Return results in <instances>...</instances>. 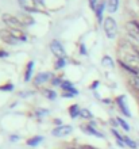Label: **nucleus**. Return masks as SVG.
<instances>
[{"instance_id":"bb28decb","label":"nucleus","mask_w":139,"mask_h":149,"mask_svg":"<svg viewBox=\"0 0 139 149\" xmlns=\"http://www.w3.org/2000/svg\"><path fill=\"white\" fill-rule=\"evenodd\" d=\"M53 84H54V86H61L62 84V81H61V79H54V80H53Z\"/></svg>"},{"instance_id":"423d86ee","label":"nucleus","mask_w":139,"mask_h":149,"mask_svg":"<svg viewBox=\"0 0 139 149\" xmlns=\"http://www.w3.org/2000/svg\"><path fill=\"white\" fill-rule=\"evenodd\" d=\"M0 39L6 43H10V45H15L19 41L12 36V33L10 30H0Z\"/></svg>"},{"instance_id":"412c9836","label":"nucleus","mask_w":139,"mask_h":149,"mask_svg":"<svg viewBox=\"0 0 139 149\" xmlns=\"http://www.w3.org/2000/svg\"><path fill=\"white\" fill-rule=\"evenodd\" d=\"M116 121H118V123H119V125L122 126L126 132H128V130H130V126H128V123L124 121V119H122V118H116Z\"/></svg>"},{"instance_id":"f3484780","label":"nucleus","mask_w":139,"mask_h":149,"mask_svg":"<svg viewBox=\"0 0 139 149\" xmlns=\"http://www.w3.org/2000/svg\"><path fill=\"white\" fill-rule=\"evenodd\" d=\"M69 113H70V117H72V118H76V117H78V115H80L81 110L78 109L77 104H73V106L69 109Z\"/></svg>"},{"instance_id":"b1692460","label":"nucleus","mask_w":139,"mask_h":149,"mask_svg":"<svg viewBox=\"0 0 139 149\" xmlns=\"http://www.w3.org/2000/svg\"><path fill=\"white\" fill-rule=\"evenodd\" d=\"M103 65H109V67H112L113 64H112V60L109 58V57H104V60H103Z\"/></svg>"},{"instance_id":"dca6fc26","label":"nucleus","mask_w":139,"mask_h":149,"mask_svg":"<svg viewBox=\"0 0 139 149\" xmlns=\"http://www.w3.org/2000/svg\"><path fill=\"white\" fill-rule=\"evenodd\" d=\"M130 84H131V86L139 92V76H138V74L131 76V79H130Z\"/></svg>"},{"instance_id":"f257e3e1","label":"nucleus","mask_w":139,"mask_h":149,"mask_svg":"<svg viewBox=\"0 0 139 149\" xmlns=\"http://www.w3.org/2000/svg\"><path fill=\"white\" fill-rule=\"evenodd\" d=\"M119 64L132 74L139 73V49L128 41L120 42Z\"/></svg>"},{"instance_id":"ddd939ff","label":"nucleus","mask_w":139,"mask_h":149,"mask_svg":"<svg viewBox=\"0 0 139 149\" xmlns=\"http://www.w3.org/2000/svg\"><path fill=\"white\" fill-rule=\"evenodd\" d=\"M119 7V0H108L107 1V10L109 12H115Z\"/></svg>"},{"instance_id":"473e14b6","label":"nucleus","mask_w":139,"mask_h":149,"mask_svg":"<svg viewBox=\"0 0 139 149\" xmlns=\"http://www.w3.org/2000/svg\"><path fill=\"white\" fill-rule=\"evenodd\" d=\"M86 149H96V148H93V146H86Z\"/></svg>"},{"instance_id":"c85d7f7f","label":"nucleus","mask_w":139,"mask_h":149,"mask_svg":"<svg viewBox=\"0 0 139 149\" xmlns=\"http://www.w3.org/2000/svg\"><path fill=\"white\" fill-rule=\"evenodd\" d=\"M8 53L7 52H4V50H0V57H7Z\"/></svg>"},{"instance_id":"4be33fe9","label":"nucleus","mask_w":139,"mask_h":149,"mask_svg":"<svg viewBox=\"0 0 139 149\" xmlns=\"http://www.w3.org/2000/svg\"><path fill=\"white\" fill-rule=\"evenodd\" d=\"M80 115H81L82 118H86V119H88V118H92V114H91V111L86 110V109H82L81 113H80Z\"/></svg>"},{"instance_id":"c756f323","label":"nucleus","mask_w":139,"mask_h":149,"mask_svg":"<svg viewBox=\"0 0 139 149\" xmlns=\"http://www.w3.org/2000/svg\"><path fill=\"white\" fill-rule=\"evenodd\" d=\"M54 123H55V125H58V126H62V125H61V119H55Z\"/></svg>"},{"instance_id":"393cba45","label":"nucleus","mask_w":139,"mask_h":149,"mask_svg":"<svg viewBox=\"0 0 139 149\" xmlns=\"http://www.w3.org/2000/svg\"><path fill=\"white\" fill-rule=\"evenodd\" d=\"M14 87L11 86V84H7V86H3V87H0V90L1 91H11Z\"/></svg>"},{"instance_id":"1a4fd4ad","label":"nucleus","mask_w":139,"mask_h":149,"mask_svg":"<svg viewBox=\"0 0 139 149\" xmlns=\"http://www.w3.org/2000/svg\"><path fill=\"white\" fill-rule=\"evenodd\" d=\"M81 129L84 130L85 133H88V134H92V136H95V137H99V138H104V134H101L100 132H97L93 126L91 125H85V126H81Z\"/></svg>"},{"instance_id":"0eeeda50","label":"nucleus","mask_w":139,"mask_h":149,"mask_svg":"<svg viewBox=\"0 0 139 149\" xmlns=\"http://www.w3.org/2000/svg\"><path fill=\"white\" fill-rule=\"evenodd\" d=\"M72 130H73V127L72 126H68V125H62V126H58V127H55L51 133H53V136H55V137H65V136H68V134L72 133Z\"/></svg>"},{"instance_id":"72a5a7b5","label":"nucleus","mask_w":139,"mask_h":149,"mask_svg":"<svg viewBox=\"0 0 139 149\" xmlns=\"http://www.w3.org/2000/svg\"><path fill=\"white\" fill-rule=\"evenodd\" d=\"M78 149H86V146H80Z\"/></svg>"},{"instance_id":"20e7f679","label":"nucleus","mask_w":139,"mask_h":149,"mask_svg":"<svg viewBox=\"0 0 139 149\" xmlns=\"http://www.w3.org/2000/svg\"><path fill=\"white\" fill-rule=\"evenodd\" d=\"M50 49H51V52H53V54H54L55 57H57V58H65V57H66L65 49H64V46H62L61 43L58 42L57 39L51 41V43H50Z\"/></svg>"},{"instance_id":"6ab92c4d","label":"nucleus","mask_w":139,"mask_h":149,"mask_svg":"<svg viewBox=\"0 0 139 149\" xmlns=\"http://www.w3.org/2000/svg\"><path fill=\"white\" fill-rule=\"evenodd\" d=\"M43 138L42 137H34V138H30L27 141V145H30V146H37L39 144V142L42 141Z\"/></svg>"},{"instance_id":"cd10ccee","label":"nucleus","mask_w":139,"mask_h":149,"mask_svg":"<svg viewBox=\"0 0 139 149\" xmlns=\"http://www.w3.org/2000/svg\"><path fill=\"white\" fill-rule=\"evenodd\" d=\"M89 4H91V7H92L93 10H96V4H97V0H91V1H89Z\"/></svg>"},{"instance_id":"2eb2a0df","label":"nucleus","mask_w":139,"mask_h":149,"mask_svg":"<svg viewBox=\"0 0 139 149\" xmlns=\"http://www.w3.org/2000/svg\"><path fill=\"white\" fill-rule=\"evenodd\" d=\"M33 67H34V63L33 61H30V63L27 64V69H26V74H24V80L26 81H28L31 79V73H33Z\"/></svg>"},{"instance_id":"f8f14e48","label":"nucleus","mask_w":139,"mask_h":149,"mask_svg":"<svg viewBox=\"0 0 139 149\" xmlns=\"http://www.w3.org/2000/svg\"><path fill=\"white\" fill-rule=\"evenodd\" d=\"M10 31L12 33V36L15 37L19 42H23V41H26V39H27L26 34H23V31H22V30H19V29H11Z\"/></svg>"},{"instance_id":"6e6552de","label":"nucleus","mask_w":139,"mask_h":149,"mask_svg":"<svg viewBox=\"0 0 139 149\" xmlns=\"http://www.w3.org/2000/svg\"><path fill=\"white\" fill-rule=\"evenodd\" d=\"M126 27H127L128 34L139 41V22H128Z\"/></svg>"},{"instance_id":"5701e85b","label":"nucleus","mask_w":139,"mask_h":149,"mask_svg":"<svg viewBox=\"0 0 139 149\" xmlns=\"http://www.w3.org/2000/svg\"><path fill=\"white\" fill-rule=\"evenodd\" d=\"M43 94L46 95L49 99H55V96H57V95H55V92H53L51 90H45V91H43Z\"/></svg>"},{"instance_id":"7c9ffc66","label":"nucleus","mask_w":139,"mask_h":149,"mask_svg":"<svg viewBox=\"0 0 139 149\" xmlns=\"http://www.w3.org/2000/svg\"><path fill=\"white\" fill-rule=\"evenodd\" d=\"M116 122H118V121H115V119H112V121H111V123H112V125H113V126H116V125H118Z\"/></svg>"},{"instance_id":"a211bd4d","label":"nucleus","mask_w":139,"mask_h":149,"mask_svg":"<svg viewBox=\"0 0 139 149\" xmlns=\"http://www.w3.org/2000/svg\"><path fill=\"white\" fill-rule=\"evenodd\" d=\"M19 20L22 22V24H23V26H28V24H33V22H34V19H33L31 16H28V15H22Z\"/></svg>"},{"instance_id":"2f4dec72","label":"nucleus","mask_w":139,"mask_h":149,"mask_svg":"<svg viewBox=\"0 0 139 149\" xmlns=\"http://www.w3.org/2000/svg\"><path fill=\"white\" fill-rule=\"evenodd\" d=\"M35 1H37L38 4H42V0H35Z\"/></svg>"},{"instance_id":"7ed1b4c3","label":"nucleus","mask_w":139,"mask_h":149,"mask_svg":"<svg viewBox=\"0 0 139 149\" xmlns=\"http://www.w3.org/2000/svg\"><path fill=\"white\" fill-rule=\"evenodd\" d=\"M3 22L7 26H10L11 29H22L23 27V24H22V22L19 20V18H16V16L14 15H10V14H4L3 15Z\"/></svg>"},{"instance_id":"39448f33","label":"nucleus","mask_w":139,"mask_h":149,"mask_svg":"<svg viewBox=\"0 0 139 149\" xmlns=\"http://www.w3.org/2000/svg\"><path fill=\"white\" fill-rule=\"evenodd\" d=\"M20 4V7L23 8L24 11L27 12H37L38 11V7H37V1L35 0H18Z\"/></svg>"},{"instance_id":"9b49d317","label":"nucleus","mask_w":139,"mask_h":149,"mask_svg":"<svg viewBox=\"0 0 139 149\" xmlns=\"http://www.w3.org/2000/svg\"><path fill=\"white\" fill-rule=\"evenodd\" d=\"M51 77V73H49V72H46V73H39V74H37L35 76V84L37 86H39V84H42V83H45V81H47Z\"/></svg>"},{"instance_id":"a878e982","label":"nucleus","mask_w":139,"mask_h":149,"mask_svg":"<svg viewBox=\"0 0 139 149\" xmlns=\"http://www.w3.org/2000/svg\"><path fill=\"white\" fill-rule=\"evenodd\" d=\"M59 61H58V64H57V68H62L64 65H65V58H58Z\"/></svg>"},{"instance_id":"9d476101","label":"nucleus","mask_w":139,"mask_h":149,"mask_svg":"<svg viewBox=\"0 0 139 149\" xmlns=\"http://www.w3.org/2000/svg\"><path fill=\"white\" fill-rule=\"evenodd\" d=\"M118 100V104H119L120 110H122V113L126 115V117H131V113H130V110H128V107L126 106V102H124V96H119V98L116 99Z\"/></svg>"},{"instance_id":"f03ea898","label":"nucleus","mask_w":139,"mask_h":149,"mask_svg":"<svg viewBox=\"0 0 139 149\" xmlns=\"http://www.w3.org/2000/svg\"><path fill=\"white\" fill-rule=\"evenodd\" d=\"M104 31L108 38H115L116 33H118V24L112 16H108L104 19Z\"/></svg>"},{"instance_id":"aec40b11","label":"nucleus","mask_w":139,"mask_h":149,"mask_svg":"<svg viewBox=\"0 0 139 149\" xmlns=\"http://www.w3.org/2000/svg\"><path fill=\"white\" fill-rule=\"evenodd\" d=\"M123 141H124V144H127L130 148H132V149H135L136 148V142L135 141H132L131 138H128V137H123Z\"/></svg>"},{"instance_id":"4468645a","label":"nucleus","mask_w":139,"mask_h":149,"mask_svg":"<svg viewBox=\"0 0 139 149\" xmlns=\"http://www.w3.org/2000/svg\"><path fill=\"white\" fill-rule=\"evenodd\" d=\"M107 6V4L104 3V1H101L100 6L97 7L96 10V15H97V19H99V22H101V19H103V11H104V7Z\"/></svg>"}]
</instances>
